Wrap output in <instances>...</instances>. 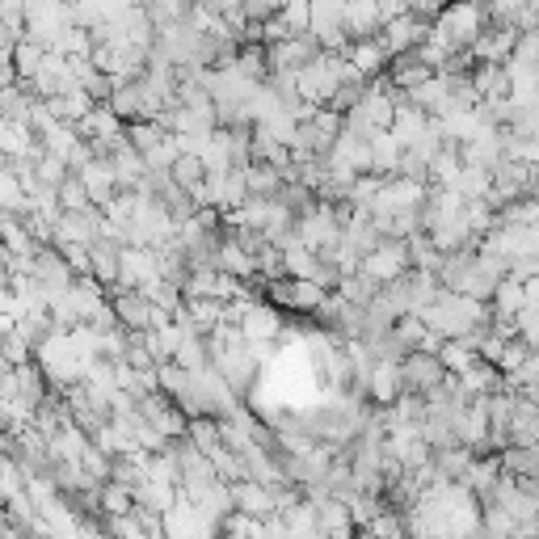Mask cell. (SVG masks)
Returning a JSON list of instances; mask_svg holds the SVG:
<instances>
[{
    "label": "cell",
    "instance_id": "cell-18",
    "mask_svg": "<svg viewBox=\"0 0 539 539\" xmlns=\"http://www.w3.org/2000/svg\"><path fill=\"white\" fill-rule=\"evenodd\" d=\"M531 354H535V350L523 342V337H510V342H506V350H502V358H497V371H502V375H514L518 367L527 363Z\"/></svg>",
    "mask_w": 539,
    "mask_h": 539
},
{
    "label": "cell",
    "instance_id": "cell-15",
    "mask_svg": "<svg viewBox=\"0 0 539 539\" xmlns=\"http://www.w3.org/2000/svg\"><path fill=\"white\" fill-rule=\"evenodd\" d=\"M245 173V190H249V198H274L278 194V186H283V177H278V169H270V165H249V169H241Z\"/></svg>",
    "mask_w": 539,
    "mask_h": 539
},
{
    "label": "cell",
    "instance_id": "cell-14",
    "mask_svg": "<svg viewBox=\"0 0 539 539\" xmlns=\"http://www.w3.org/2000/svg\"><path fill=\"white\" fill-rule=\"evenodd\" d=\"M173 367H182V371H207L211 367V350H207V337H186L182 346H177L173 354Z\"/></svg>",
    "mask_w": 539,
    "mask_h": 539
},
{
    "label": "cell",
    "instance_id": "cell-7",
    "mask_svg": "<svg viewBox=\"0 0 539 539\" xmlns=\"http://www.w3.org/2000/svg\"><path fill=\"white\" fill-rule=\"evenodd\" d=\"M232 489V510L253 518V523H270L274 518V489H262L253 481H241V485H228Z\"/></svg>",
    "mask_w": 539,
    "mask_h": 539
},
{
    "label": "cell",
    "instance_id": "cell-5",
    "mask_svg": "<svg viewBox=\"0 0 539 539\" xmlns=\"http://www.w3.org/2000/svg\"><path fill=\"white\" fill-rule=\"evenodd\" d=\"M514 47H518V30H510V26H489V30L472 43L468 59H472V64H510Z\"/></svg>",
    "mask_w": 539,
    "mask_h": 539
},
{
    "label": "cell",
    "instance_id": "cell-16",
    "mask_svg": "<svg viewBox=\"0 0 539 539\" xmlns=\"http://www.w3.org/2000/svg\"><path fill=\"white\" fill-rule=\"evenodd\" d=\"M165 135H169V131H165L161 123H131V127H127V148L139 152V156H148L152 148L165 144Z\"/></svg>",
    "mask_w": 539,
    "mask_h": 539
},
{
    "label": "cell",
    "instance_id": "cell-8",
    "mask_svg": "<svg viewBox=\"0 0 539 539\" xmlns=\"http://www.w3.org/2000/svg\"><path fill=\"white\" fill-rule=\"evenodd\" d=\"M506 447H514V451L539 447V405L523 401V396L514 401V417H510V426H506Z\"/></svg>",
    "mask_w": 539,
    "mask_h": 539
},
{
    "label": "cell",
    "instance_id": "cell-2",
    "mask_svg": "<svg viewBox=\"0 0 539 539\" xmlns=\"http://www.w3.org/2000/svg\"><path fill=\"white\" fill-rule=\"evenodd\" d=\"M266 299L274 308H287L299 316H316L325 304V291L316 283H299V278H278V283H266Z\"/></svg>",
    "mask_w": 539,
    "mask_h": 539
},
{
    "label": "cell",
    "instance_id": "cell-6",
    "mask_svg": "<svg viewBox=\"0 0 539 539\" xmlns=\"http://www.w3.org/2000/svg\"><path fill=\"white\" fill-rule=\"evenodd\" d=\"M405 396V379H401V363H375L367 375V401L375 409H392Z\"/></svg>",
    "mask_w": 539,
    "mask_h": 539
},
{
    "label": "cell",
    "instance_id": "cell-20",
    "mask_svg": "<svg viewBox=\"0 0 539 539\" xmlns=\"http://www.w3.org/2000/svg\"><path fill=\"white\" fill-rule=\"evenodd\" d=\"M523 304H527V308H539V274L523 283Z\"/></svg>",
    "mask_w": 539,
    "mask_h": 539
},
{
    "label": "cell",
    "instance_id": "cell-9",
    "mask_svg": "<svg viewBox=\"0 0 539 539\" xmlns=\"http://www.w3.org/2000/svg\"><path fill=\"white\" fill-rule=\"evenodd\" d=\"M236 329H241L245 346H266L270 337L283 333V316H278V308H270V304H253L249 316Z\"/></svg>",
    "mask_w": 539,
    "mask_h": 539
},
{
    "label": "cell",
    "instance_id": "cell-1",
    "mask_svg": "<svg viewBox=\"0 0 539 539\" xmlns=\"http://www.w3.org/2000/svg\"><path fill=\"white\" fill-rule=\"evenodd\" d=\"M434 30L443 34L447 43H451V51L459 55V51H472L476 38L489 30V17H485L481 5H455V9H443V13H438Z\"/></svg>",
    "mask_w": 539,
    "mask_h": 539
},
{
    "label": "cell",
    "instance_id": "cell-13",
    "mask_svg": "<svg viewBox=\"0 0 539 539\" xmlns=\"http://www.w3.org/2000/svg\"><path fill=\"white\" fill-rule=\"evenodd\" d=\"M97 506L106 510V518H131L135 514V493L123 489V485H114V481H106L102 493H97Z\"/></svg>",
    "mask_w": 539,
    "mask_h": 539
},
{
    "label": "cell",
    "instance_id": "cell-17",
    "mask_svg": "<svg viewBox=\"0 0 539 539\" xmlns=\"http://www.w3.org/2000/svg\"><path fill=\"white\" fill-rule=\"evenodd\" d=\"M55 198H59V207H64V215H85V211H93L89 190L81 186V177H68V182L55 190Z\"/></svg>",
    "mask_w": 539,
    "mask_h": 539
},
{
    "label": "cell",
    "instance_id": "cell-10",
    "mask_svg": "<svg viewBox=\"0 0 539 539\" xmlns=\"http://www.w3.org/2000/svg\"><path fill=\"white\" fill-rule=\"evenodd\" d=\"M468 81H472V89H476L481 102H506V97H510V72H506V64H476L468 72Z\"/></svg>",
    "mask_w": 539,
    "mask_h": 539
},
{
    "label": "cell",
    "instance_id": "cell-4",
    "mask_svg": "<svg viewBox=\"0 0 539 539\" xmlns=\"http://www.w3.org/2000/svg\"><path fill=\"white\" fill-rule=\"evenodd\" d=\"M401 379H405V396H422L426 401V396L447 379V371H443V363H438V354L413 350V354L401 358Z\"/></svg>",
    "mask_w": 539,
    "mask_h": 539
},
{
    "label": "cell",
    "instance_id": "cell-19",
    "mask_svg": "<svg viewBox=\"0 0 539 539\" xmlns=\"http://www.w3.org/2000/svg\"><path fill=\"white\" fill-rule=\"evenodd\" d=\"M510 64H514V68H539V30L518 34V47H514V55H510Z\"/></svg>",
    "mask_w": 539,
    "mask_h": 539
},
{
    "label": "cell",
    "instance_id": "cell-3",
    "mask_svg": "<svg viewBox=\"0 0 539 539\" xmlns=\"http://www.w3.org/2000/svg\"><path fill=\"white\" fill-rule=\"evenodd\" d=\"M413 266H409V245L405 241H384L375 253H367L363 257V266H358V274H367L371 283H379V287H388V283H396V278H405Z\"/></svg>",
    "mask_w": 539,
    "mask_h": 539
},
{
    "label": "cell",
    "instance_id": "cell-11",
    "mask_svg": "<svg viewBox=\"0 0 539 539\" xmlns=\"http://www.w3.org/2000/svg\"><path fill=\"white\" fill-rule=\"evenodd\" d=\"M426 127H430V118L422 114V110H413L409 102H405V97H401V102H396V114H392V139H396V144H401V148H413L417 144V139H422L426 135Z\"/></svg>",
    "mask_w": 539,
    "mask_h": 539
},
{
    "label": "cell",
    "instance_id": "cell-12",
    "mask_svg": "<svg viewBox=\"0 0 539 539\" xmlns=\"http://www.w3.org/2000/svg\"><path fill=\"white\" fill-rule=\"evenodd\" d=\"M438 363H443V371L447 375H468L476 363H481V358H476V350L468 346V342H443V350H438Z\"/></svg>",
    "mask_w": 539,
    "mask_h": 539
}]
</instances>
